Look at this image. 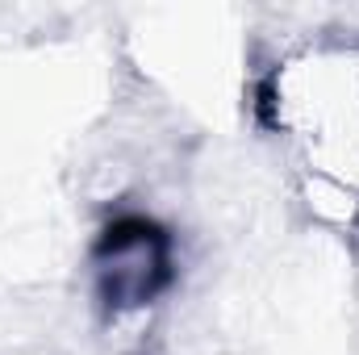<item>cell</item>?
<instances>
[{
	"mask_svg": "<svg viewBox=\"0 0 359 355\" xmlns=\"http://www.w3.org/2000/svg\"><path fill=\"white\" fill-rule=\"evenodd\" d=\"M264 113L305 196L359 222V38H313L276 59Z\"/></svg>",
	"mask_w": 359,
	"mask_h": 355,
	"instance_id": "cell-1",
	"label": "cell"
},
{
	"mask_svg": "<svg viewBox=\"0 0 359 355\" xmlns=\"http://www.w3.org/2000/svg\"><path fill=\"white\" fill-rule=\"evenodd\" d=\"M96 280L109 305L138 309L155 301V293L168 280V243L159 230L142 222H126L109 230L100 255H96Z\"/></svg>",
	"mask_w": 359,
	"mask_h": 355,
	"instance_id": "cell-2",
	"label": "cell"
}]
</instances>
